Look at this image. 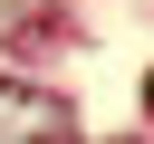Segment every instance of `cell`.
I'll return each mask as SVG.
<instances>
[{
  "label": "cell",
  "instance_id": "cell-1",
  "mask_svg": "<svg viewBox=\"0 0 154 144\" xmlns=\"http://www.w3.org/2000/svg\"><path fill=\"white\" fill-rule=\"evenodd\" d=\"M0 144H77L67 96H48V86H10V77H0Z\"/></svg>",
  "mask_w": 154,
  "mask_h": 144
}]
</instances>
